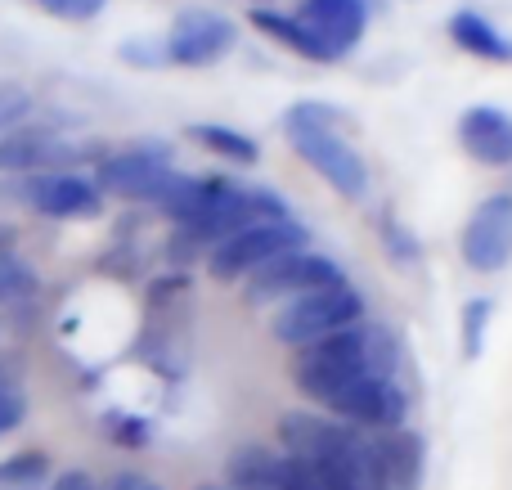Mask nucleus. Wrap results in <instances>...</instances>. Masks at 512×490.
I'll return each instance as SVG.
<instances>
[{"mask_svg": "<svg viewBox=\"0 0 512 490\" xmlns=\"http://www.w3.org/2000/svg\"><path fill=\"white\" fill-rule=\"evenodd\" d=\"M306 243H310L306 225H297L292 216L288 221H256L248 230L230 234L225 243H216V248L207 252V270H212V279H221V284H234V279H248L261 266H270V261L288 257V252H301Z\"/></svg>", "mask_w": 512, "mask_h": 490, "instance_id": "20e7f679", "label": "nucleus"}, {"mask_svg": "<svg viewBox=\"0 0 512 490\" xmlns=\"http://www.w3.org/2000/svg\"><path fill=\"white\" fill-rule=\"evenodd\" d=\"M23 414H27L23 387H18L14 374H5V369H0V437H5V432H14L18 423H23Z\"/></svg>", "mask_w": 512, "mask_h": 490, "instance_id": "5701e85b", "label": "nucleus"}, {"mask_svg": "<svg viewBox=\"0 0 512 490\" xmlns=\"http://www.w3.org/2000/svg\"><path fill=\"white\" fill-rule=\"evenodd\" d=\"M23 203L54 221H90L104 212V194L90 176L81 171H45V176H14L9 194H0V203Z\"/></svg>", "mask_w": 512, "mask_h": 490, "instance_id": "0eeeda50", "label": "nucleus"}, {"mask_svg": "<svg viewBox=\"0 0 512 490\" xmlns=\"http://www.w3.org/2000/svg\"><path fill=\"white\" fill-rule=\"evenodd\" d=\"M203 490H230V486H203Z\"/></svg>", "mask_w": 512, "mask_h": 490, "instance_id": "2f4dec72", "label": "nucleus"}, {"mask_svg": "<svg viewBox=\"0 0 512 490\" xmlns=\"http://www.w3.org/2000/svg\"><path fill=\"white\" fill-rule=\"evenodd\" d=\"M459 252L468 270L477 275H499L512 261V194H490L486 203L472 207L468 225H463Z\"/></svg>", "mask_w": 512, "mask_h": 490, "instance_id": "9b49d317", "label": "nucleus"}, {"mask_svg": "<svg viewBox=\"0 0 512 490\" xmlns=\"http://www.w3.org/2000/svg\"><path fill=\"white\" fill-rule=\"evenodd\" d=\"M41 5L50 9V14H59V18H72V23H90L108 0H41Z\"/></svg>", "mask_w": 512, "mask_h": 490, "instance_id": "bb28decb", "label": "nucleus"}, {"mask_svg": "<svg viewBox=\"0 0 512 490\" xmlns=\"http://www.w3.org/2000/svg\"><path fill=\"white\" fill-rule=\"evenodd\" d=\"M180 171L171 167V149L167 144H135V149H122L113 158H99L95 167V185L99 194L126 198V203H162L171 185H176Z\"/></svg>", "mask_w": 512, "mask_h": 490, "instance_id": "39448f33", "label": "nucleus"}, {"mask_svg": "<svg viewBox=\"0 0 512 490\" xmlns=\"http://www.w3.org/2000/svg\"><path fill=\"white\" fill-rule=\"evenodd\" d=\"M459 140L481 167H512V117L495 104H472L459 117Z\"/></svg>", "mask_w": 512, "mask_h": 490, "instance_id": "ddd939ff", "label": "nucleus"}, {"mask_svg": "<svg viewBox=\"0 0 512 490\" xmlns=\"http://www.w3.org/2000/svg\"><path fill=\"white\" fill-rule=\"evenodd\" d=\"M373 450H378V473L387 490H418V477H423V437L409 428L396 432H373Z\"/></svg>", "mask_w": 512, "mask_h": 490, "instance_id": "2eb2a0df", "label": "nucleus"}, {"mask_svg": "<svg viewBox=\"0 0 512 490\" xmlns=\"http://www.w3.org/2000/svg\"><path fill=\"white\" fill-rule=\"evenodd\" d=\"M297 18L337 54H346L369 27V0H301Z\"/></svg>", "mask_w": 512, "mask_h": 490, "instance_id": "4468645a", "label": "nucleus"}, {"mask_svg": "<svg viewBox=\"0 0 512 490\" xmlns=\"http://www.w3.org/2000/svg\"><path fill=\"white\" fill-rule=\"evenodd\" d=\"M189 140H198L203 149L221 153V158H230V162H243V167H252V162L261 158V144H256L252 135L234 131V126H221V122H194L189 126Z\"/></svg>", "mask_w": 512, "mask_h": 490, "instance_id": "aec40b11", "label": "nucleus"}, {"mask_svg": "<svg viewBox=\"0 0 512 490\" xmlns=\"http://www.w3.org/2000/svg\"><path fill=\"white\" fill-rule=\"evenodd\" d=\"M252 23H256V32H265L270 41H279L283 50L301 54V59H310V63H337L342 59L324 36H315L306 23H301L297 9H252Z\"/></svg>", "mask_w": 512, "mask_h": 490, "instance_id": "dca6fc26", "label": "nucleus"}, {"mask_svg": "<svg viewBox=\"0 0 512 490\" xmlns=\"http://www.w3.org/2000/svg\"><path fill=\"white\" fill-rule=\"evenodd\" d=\"M36 297H41V275L18 252L0 248V306L18 311V306H32Z\"/></svg>", "mask_w": 512, "mask_h": 490, "instance_id": "6ab92c4d", "label": "nucleus"}, {"mask_svg": "<svg viewBox=\"0 0 512 490\" xmlns=\"http://www.w3.org/2000/svg\"><path fill=\"white\" fill-rule=\"evenodd\" d=\"M50 459L41 450H23V455L0 459V490H41Z\"/></svg>", "mask_w": 512, "mask_h": 490, "instance_id": "412c9836", "label": "nucleus"}, {"mask_svg": "<svg viewBox=\"0 0 512 490\" xmlns=\"http://www.w3.org/2000/svg\"><path fill=\"white\" fill-rule=\"evenodd\" d=\"M27 113H32V95L23 86H14V81H0V135L23 126Z\"/></svg>", "mask_w": 512, "mask_h": 490, "instance_id": "b1692460", "label": "nucleus"}, {"mask_svg": "<svg viewBox=\"0 0 512 490\" xmlns=\"http://www.w3.org/2000/svg\"><path fill=\"white\" fill-rule=\"evenodd\" d=\"M122 59L131 63V68H162L167 63V41H122Z\"/></svg>", "mask_w": 512, "mask_h": 490, "instance_id": "393cba45", "label": "nucleus"}, {"mask_svg": "<svg viewBox=\"0 0 512 490\" xmlns=\"http://www.w3.org/2000/svg\"><path fill=\"white\" fill-rule=\"evenodd\" d=\"M360 320H364V297L355 293L351 284H333V288H319V293L283 302L270 329L283 347L301 351V347H310V342L328 338V333H337V329H351V324H360Z\"/></svg>", "mask_w": 512, "mask_h": 490, "instance_id": "7ed1b4c3", "label": "nucleus"}, {"mask_svg": "<svg viewBox=\"0 0 512 490\" xmlns=\"http://www.w3.org/2000/svg\"><path fill=\"white\" fill-rule=\"evenodd\" d=\"M230 490H288V455L274 446H239L230 455Z\"/></svg>", "mask_w": 512, "mask_h": 490, "instance_id": "f3484780", "label": "nucleus"}, {"mask_svg": "<svg viewBox=\"0 0 512 490\" xmlns=\"http://www.w3.org/2000/svg\"><path fill=\"white\" fill-rule=\"evenodd\" d=\"M239 45V27L221 14V9H180L171 18V32H167V63L176 68H212L221 63L225 54Z\"/></svg>", "mask_w": 512, "mask_h": 490, "instance_id": "9d476101", "label": "nucleus"}, {"mask_svg": "<svg viewBox=\"0 0 512 490\" xmlns=\"http://www.w3.org/2000/svg\"><path fill=\"white\" fill-rule=\"evenodd\" d=\"M292 149L301 153L315 176H324L342 198H364L369 194V167L355 153V144L333 126H306V122H283Z\"/></svg>", "mask_w": 512, "mask_h": 490, "instance_id": "423d86ee", "label": "nucleus"}, {"mask_svg": "<svg viewBox=\"0 0 512 490\" xmlns=\"http://www.w3.org/2000/svg\"><path fill=\"white\" fill-rule=\"evenodd\" d=\"M490 311L495 306L486 302V297H472L468 306H463V356H481V347H486V324H490Z\"/></svg>", "mask_w": 512, "mask_h": 490, "instance_id": "4be33fe9", "label": "nucleus"}, {"mask_svg": "<svg viewBox=\"0 0 512 490\" xmlns=\"http://www.w3.org/2000/svg\"><path fill=\"white\" fill-rule=\"evenodd\" d=\"M104 490H162V486H153L149 477H140V473H122V477H113Z\"/></svg>", "mask_w": 512, "mask_h": 490, "instance_id": "c756f323", "label": "nucleus"}, {"mask_svg": "<svg viewBox=\"0 0 512 490\" xmlns=\"http://www.w3.org/2000/svg\"><path fill=\"white\" fill-rule=\"evenodd\" d=\"M450 36H454V45H459V50L477 54V59L512 63V41L499 32L495 23H490L486 14H477V9H459V14L450 18Z\"/></svg>", "mask_w": 512, "mask_h": 490, "instance_id": "a211bd4d", "label": "nucleus"}, {"mask_svg": "<svg viewBox=\"0 0 512 490\" xmlns=\"http://www.w3.org/2000/svg\"><path fill=\"white\" fill-rule=\"evenodd\" d=\"M279 450L315 473L328 490H387L378 473L373 432L310 410H288L279 419Z\"/></svg>", "mask_w": 512, "mask_h": 490, "instance_id": "f257e3e1", "label": "nucleus"}, {"mask_svg": "<svg viewBox=\"0 0 512 490\" xmlns=\"http://www.w3.org/2000/svg\"><path fill=\"white\" fill-rule=\"evenodd\" d=\"M382 234H387V248H391V257H418V243L409 239L405 230H400V221L396 216H387V221H382Z\"/></svg>", "mask_w": 512, "mask_h": 490, "instance_id": "cd10ccee", "label": "nucleus"}, {"mask_svg": "<svg viewBox=\"0 0 512 490\" xmlns=\"http://www.w3.org/2000/svg\"><path fill=\"white\" fill-rule=\"evenodd\" d=\"M77 158H81L77 144L63 140V135L45 122H23V126L0 135V171H5V176L68 171V162H77Z\"/></svg>", "mask_w": 512, "mask_h": 490, "instance_id": "f8f14e48", "label": "nucleus"}, {"mask_svg": "<svg viewBox=\"0 0 512 490\" xmlns=\"http://www.w3.org/2000/svg\"><path fill=\"white\" fill-rule=\"evenodd\" d=\"M252 5H256V9H261V5H270V0H252Z\"/></svg>", "mask_w": 512, "mask_h": 490, "instance_id": "7c9ffc66", "label": "nucleus"}, {"mask_svg": "<svg viewBox=\"0 0 512 490\" xmlns=\"http://www.w3.org/2000/svg\"><path fill=\"white\" fill-rule=\"evenodd\" d=\"M45 490H99V486H95V477H90V473H81V468H68V473H59Z\"/></svg>", "mask_w": 512, "mask_h": 490, "instance_id": "c85d7f7f", "label": "nucleus"}, {"mask_svg": "<svg viewBox=\"0 0 512 490\" xmlns=\"http://www.w3.org/2000/svg\"><path fill=\"white\" fill-rule=\"evenodd\" d=\"M333 284H346L342 266H337L333 257H324V252H288V257L270 261V266H261L256 275H248V288H243V297H248L252 306L261 302H292V297H306V293H319V288H333Z\"/></svg>", "mask_w": 512, "mask_h": 490, "instance_id": "6e6552de", "label": "nucleus"}, {"mask_svg": "<svg viewBox=\"0 0 512 490\" xmlns=\"http://www.w3.org/2000/svg\"><path fill=\"white\" fill-rule=\"evenodd\" d=\"M364 374H387V378L405 374V347H400V338L387 324L360 320L351 329H337L328 338L310 342V347H301L292 356V378L315 405H328L337 392H346Z\"/></svg>", "mask_w": 512, "mask_h": 490, "instance_id": "f03ea898", "label": "nucleus"}, {"mask_svg": "<svg viewBox=\"0 0 512 490\" xmlns=\"http://www.w3.org/2000/svg\"><path fill=\"white\" fill-rule=\"evenodd\" d=\"M324 410L360 432H396V428H405L409 392L400 387V378L364 374V378H355L346 392H337Z\"/></svg>", "mask_w": 512, "mask_h": 490, "instance_id": "1a4fd4ad", "label": "nucleus"}, {"mask_svg": "<svg viewBox=\"0 0 512 490\" xmlns=\"http://www.w3.org/2000/svg\"><path fill=\"white\" fill-rule=\"evenodd\" d=\"M108 432H113V437H117V446H131V450L149 446V437H153V428H149V423H140V419H126V414H108Z\"/></svg>", "mask_w": 512, "mask_h": 490, "instance_id": "a878e982", "label": "nucleus"}]
</instances>
